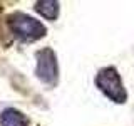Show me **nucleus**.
Masks as SVG:
<instances>
[{
    "label": "nucleus",
    "mask_w": 134,
    "mask_h": 126,
    "mask_svg": "<svg viewBox=\"0 0 134 126\" xmlns=\"http://www.w3.org/2000/svg\"><path fill=\"white\" fill-rule=\"evenodd\" d=\"M96 86L106 98H109L112 103L122 104L127 99V92L124 89L122 79L116 67H104L96 76Z\"/></svg>",
    "instance_id": "f03ea898"
},
{
    "label": "nucleus",
    "mask_w": 134,
    "mask_h": 126,
    "mask_svg": "<svg viewBox=\"0 0 134 126\" xmlns=\"http://www.w3.org/2000/svg\"><path fill=\"white\" fill-rule=\"evenodd\" d=\"M7 24L10 29L12 35L15 39L22 42H34L39 40L45 35V25L40 20L34 19V17L22 14V12H15V14L7 17Z\"/></svg>",
    "instance_id": "f257e3e1"
},
{
    "label": "nucleus",
    "mask_w": 134,
    "mask_h": 126,
    "mask_svg": "<svg viewBox=\"0 0 134 126\" xmlns=\"http://www.w3.org/2000/svg\"><path fill=\"white\" fill-rule=\"evenodd\" d=\"M0 126H29V118L15 108H7L0 114Z\"/></svg>",
    "instance_id": "20e7f679"
},
{
    "label": "nucleus",
    "mask_w": 134,
    "mask_h": 126,
    "mask_svg": "<svg viewBox=\"0 0 134 126\" xmlns=\"http://www.w3.org/2000/svg\"><path fill=\"white\" fill-rule=\"evenodd\" d=\"M35 10L44 19L55 20L57 15H59V2H54V0H40V2L35 3Z\"/></svg>",
    "instance_id": "39448f33"
},
{
    "label": "nucleus",
    "mask_w": 134,
    "mask_h": 126,
    "mask_svg": "<svg viewBox=\"0 0 134 126\" xmlns=\"http://www.w3.org/2000/svg\"><path fill=\"white\" fill-rule=\"evenodd\" d=\"M35 74L40 81L47 84H55L57 82V61L55 54L52 49L45 47L37 52V69Z\"/></svg>",
    "instance_id": "7ed1b4c3"
}]
</instances>
